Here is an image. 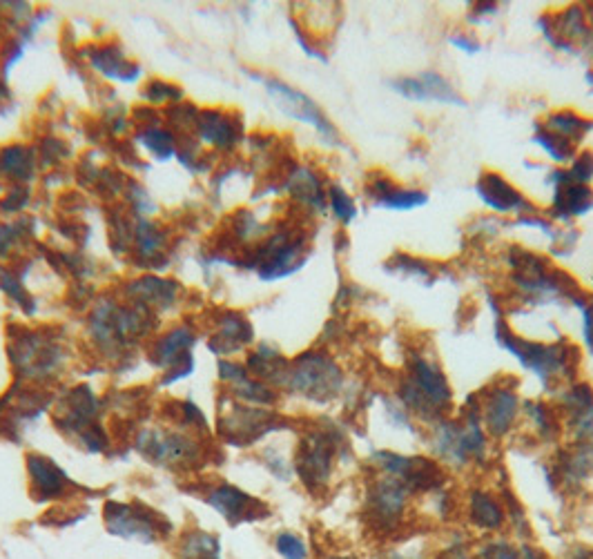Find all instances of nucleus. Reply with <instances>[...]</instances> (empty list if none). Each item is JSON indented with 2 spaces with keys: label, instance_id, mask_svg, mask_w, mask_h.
<instances>
[{
  "label": "nucleus",
  "instance_id": "nucleus-25",
  "mask_svg": "<svg viewBox=\"0 0 593 559\" xmlns=\"http://www.w3.org/2000/svg\"><path fill=\"white\" fill-rule=\"evenodd\" d=\"M368 192H371L375 205H382V208H393V210H411V208H417V205H424L426 201H429V196H426L424 192L404 190L397 183L388 181L382 174L375 176V183H371Z\"/></svg>",
  "mask_w": 593,
  "mask_h": 559
},
{
  "label": "nucleus",
  "instance_id": "nucleus-20",
  "mask_svg": "<svg viewBox=\"0 0 593 559\" xmlns=\"http://www.w3.org/2000/svg\"><path fill=\"white\" fill-rule=\"evenodd\" d=\"M556 214L562 219L580 217L593 208V192L569 172H556Z\"/></svg>",
  "mask_w": 593,
  "mask_h": 559
},
{
  "label": "nucleus",
  "instance_id": "nucleus-36",
  "mask_svg": "<svg viewBox=\"0 0 593 559\" xmlns=\"http://www.w3.org/2000/svg\"><path fill=\"white\" fill-rule=\"evenodd\" d=\"M330 208H333V212L337 214V219L344 223L353 221L357 217V208L353 199L342 188H337V185L330 188Z\"/></svg>",
  "mask_w": 593,
  "mask_h": 559
},
{
  "label": "nucleus",
  "instance_id": "nucleus-43",
  "mask_svg": "<svg viewBox=\"0 0 593 559\" xmlns=\"http://www.w3.org/2000/svg\"><path fill=\"white\" fill-rule=\"evenodd\" d=\"M330 559H353V557H330Z\"/></svg>",
  "mask_w": 593,
  "mask_h": 559
},
{
  "label": "nucleus",
  "instance_id": "nucleus-28",
  "mask_svg": "<svg viewBox=\"0 0 593 559\" xmlns=\"http://www.w3.org/2000/svg\"><path fill=\"white\" fill-rule=\"evenodd\" d=\"M199 134L208 145L226 150V147L235 145L239 130L235 123H232L230 116H223L221 112H206L199 119Z\"/></svg>",
  "mask_w": 593,
  "mask_h": 559
},
{
  "label": "nucleus",
  "instance_id": "nucleus-9",
  "mask_svg": "<svg viewBox=\"0 0 593 559\" xmlns=\"http://www.w3.org/2000/svg\"><path fill=\"white\" fill-rule=\"evenodd\" d=\"M12 361L14 370L23 377L45 379L63 366V348L41 332H23L16 343H12Z\"/></svg>",
  "mask_w": 593,
  "mask_h": 559
},
{
  "label": "nucleus",
  "instance_id": "nucleus-18",
  "mask_svg": "<svg viewBox=\"0 0 593 559\" xmlns=\"http://www.w3.org/2000/svg\"><path fill=\"white\" fill-rule=\"evenodd\" d=\"M395 90L402 92L408 98H417V101H440V103L464 105L460 94L453 90L451 83L435 72H424L420 76H411V78H404V81H397Z\"/></svg>",
  "mask_w": 593,
  "mask_h": 559
},
{
  "label": "nucleus",
  "instance_id": "nucleus-10",
  "mask_svg": "<svg viewBox=\"0 0 593 559\" xmlns=\"http://www.w3.org/2000/svg\"><path fill=\"white\" fill-rule=\"evenodd\" d=\"M264 85L270 94L272 101H275L281 110H284L288 116L293 119L313 125L315 130L324 136L328 143H337V130L330 121L326 119V114L319 110V107L310 101L306 94L297 92L295 87H290L281 81H275V78H264Z\"/></svg>",
  "mask_w": 593,
  "mask_h": 559
},
{
  "label": "nucleus",
  "instance_id": "nucleus-22",
  "mask_svg": "<svg viewBox=\"0 0 593 559\" xmlns=\"http://www.w3.org/2000/svg\"><path fill=\"white\" fill-rule=\"evenodd\" d=\"M478 192L482 196V201L498 212L531 210L529 201L498 174H484L478 183Z\"/></svg>",
  "mask_w": 593,
  "mask_h": 559
},
{
  "label": "nucleus",
  "instance_id": "nucleus-8",
  "mask_svg": "<svg viewBox=\"0 0 593 559\" xmlns=\"http://www.w3.org/2000/svg\"><path fill=\"white\" fill-rule=\"evenodd\" d=\"M105 528L116 537L130 542L154 544L168 531V524L143 504H108L103 511Z\"/></svg>",
  "mask_w": 593,
  "mask_h": 559
},
{
  "label": "nucleus",
  "instance_id": "nucleus-34",
  "mask_svg": "<svg viewBox=\"0 0 593 559\" xmlns=\"http://www.w3.org/2000/svg\"><path fill=\"white\" fill-rule=\"evenodd\" d=\"M275 551L281 559H308L306 539L290 531L275 537Z\"/></svg>",
  "mask_w": 593,
  "mask_h": 559
},
{
  "label": "nucleus",
  "instance_id": "nucleus-26",
  "mask_svg": "<svg viewBox=\"0 0 593 559\" xmlns=\"http://www.w3.org/2000/svg\"><path fill=\"white\" fill-rule=\"evenodd\" d=\"M130 294L139 301V306L143 303L145 308L168 310L179 297V286L168 279L145 277V279H136L132 283Z\"/></svg>",
  "mask_w": 593,
  "mask_h": 559
},
{
  "label": "nucleus",
  "instance_id": "nucleus-37",
  "mask_svg": "<svg viewBox=\"0 0 593 559\" xmlns=\"http://www.w3.org/2000/svg\"><path fill=\"white\" fill-rule=\"evenodd\" d=\"M475 559H522V555L518 548L509 542H504V539H491V542L482 544Z\"/></svg>",
  "mask_w": 593,
  "mask_h": 559
},
{
  "label": "nucleus",
  "instance_id": "nucleus-41",
  "mask_svg": "<svg viewBox=\"0 0 593 559\" xmlns=\"http://www.w3.org/2000/svg\"><path fill=\"white\" fill-rule=\"evenodd\" d=\"M444 559H471L469 553H466L464 546H453L449 548V553L444 555Z\"/></svg>",
  "mask_w": 593,
  "mask_h": 559
},
{
  "label": "nucleus",
  "instance_id": "nucleus-13",
  "mask_svg": "<svg viewBox=\"0 0 593 559\" xmlns=\"http://www.w3.org/2000/svg\"><path fill=\"white\" fill-rule=\"evenodd\" d=\"M206 502L232 526L259 522V519L268 517L266 504H261L259 499H255L248 493H243L241 488L230 486V484L212 486L208 497H206Z\"/></svg>",
  "mask_w": 593,
  "mask_h": 559
},
{
  "label": "nucleus",
  "instance_id": "nucleus-11",
  "mask_svg": "<svg viewBox=\"0 0 593 559\" xmlns=\"http://www.w3.org/2000/svg\"><path fill=\"white\" fill-rule=\"evenodd\" d=\"M593 127L591 121H585L576 112H556L549 116V121L542 125L536 141L547 150L553 159L565 161L573 154V147Z\"/></svg>",
  "mask_w": 593,
  "mask_h": 559
},
{
  "label": "nucleus",
  "instance_id": "nucleus-21",
  "mask_svg": "<svg viewBox=\"0 0 593 559\" xmlns=\"http://www.w3.org/2000/svg\"><path fill=\"white\" fill-rule=\"evenodd\" d=\"M29 477H32V486L41 499H58L67 493L70 488V479L58 468L52 459L43 455H29L27 457Z\"/></svg>",
  "mask_w": 593,
  "mask_h": 559
},
{
  "label": "nucleus",
  "instance_id": "nucleus-24",
  "mask_svg": "<svg viewBox=\"0 0 593 559\" xmlns=\"http://www.w3.org/2000/svg\"><path fill=\"white\" fill-rule=\"evenodd\" d=\"M469 519L471 526L480 528V531L495 533L507 522V511H504L498 497L486 493V490H473L469 495Z\"/></svg>",
  "mask_w": 593,
  "mask_h": 559
},
{
  "label": "nucleus",
  "instance_id": "nucleus-40",
  "mask_svg": "<svg viewBox=\"0 0 593 559\" xmlns=\"http://www.w3.org/2000/svg\"><path fill=\"white\" fill-rule=\"evenodd\" d=\"M520 555H522V559H547V555H544L542 551H538V548L529 546V544H524L520 548Z\"/></svg>",
  "mask_w": 593,
  "mask_h": 559
},
{
  "label": "nucleus",
  "instance_id": "nucleus-2",
  "mask_svg": "<svg viewBox=\"0 0 593 559\" xmlns=\"http://www.w3.org/2000/svg\"><path fill=\"white\" fill-rule=\"evenodd\" d=\"M466 408L469 413H464L458 421L442 419L433 424V453L455 468L484 462L486 457V430L480 417V399L471 397Z\"/></svg>",
  "mask_w": 593,
  "mask_h": 559
},
{
  "label": "nucleus",
  "instance_id": "nucleus-33",
  "mask_svg": "<svg viewBox=\"0 0 593 559\" xmlns=\"http://www.w3.org/2000/svg\"><path fill=\"white\" fill-rule=\"evenodd\" d=\"M29 154L25 147H7V150L0 154V172L12 176V179H25L29 174Z\"/></svg>",
  "mask_w": 593,
  "mask_h": 559
},
{
  "label": "nucleus",
  "instance_id": "nucleus-38",
  "mask_svg": "<svg viewBox=\"0 0 593 559\" xmlns=\"http://www.w3.org/2000/svg\"><path fill=\"white\" fill-rule=\"evenodd\" d=\"M573 179L580 181V183H587L591 176H593V154L585 152L582 156H578L576 163H573V170L569 172Z\"/></svg>",
  "mask_w": 593,
  "mask_h": 559
},
{
  "label": "nucleus",
  "instance_id": "nucleus-23",
  "mask_svg": "<svg viewBox=\"0 0 593 559\" xmlns=\"http://www.w3.org/2000/svg\"><path fill=\"white\" fill-rule=\"evenodd\" d=\"M252 341V328L250 323L243 319L237 312L223 315L219 321V328L215 337L210 339V350H215L217 355H230V352L243 350Z\"/></svg>",
  "mask_w": 593,
  "mask_h": 559
},
{
  "label": "nucleus",
  "instance_id": "nucleus-17",
  "mask_svg": "<svg viewBox=\"0 0 593 559\" xmlns=\"http://www.w3.org/2000/svg\"><path fill=\"white\" fill-rule=\"evenodd\" d=\"M304 263V239H293L288 234L272 237L261 252V279H279L288 277Z\"/></svg>",
  "mask_w": 593,
  "mask_h": 559
},
{
  "label": "nucleus",
  "instance_id": "nucleus-32",
  "mask_svg": "<svg viewBox=\"0 0 593 559\" xmlns=\"http://www.w3.org/2000/svg\"><path fill=\"white\" fill-rule=\"evenodd\" d=\"M139 141L148 147V152L159 156V159H168V156L177 154V145H174V139L168 130H159V127L141 130Z\"/></svg>",
  "mask_w": 593,
  "mask_h": 559
},
{
  "label": "nucleus",
  "instance_id": "nucleus-42",
  "mask_svg": "<svg viewBox=\"0 0 593 559\" xmlns=\"http://www.w3.org/2000/svg\"><path fill=\"white\" fill-rule=\"evenodd\" d=\"M382 559H402V557H397V555H391V557H382Z\"/></svg>",
  "mask_w": 593,
  "mask_h": 559
},
{
  "label": "nucleus",
  "instance_id": "nucleus-14",
  "mask_svg": "<svg viewBox=\"0 0 593 559\" xmlns=\"http://www.w3.org/2000/svg\"><path fill=\"white\" fill-rule=\"evenodd\" d=\"M520 415V397L509 386H493L480 399V417L484 430L495 439H502L511 433Z\"/></svg>",
  "mask_w": 593,
  "mask_h": 559
},
{
  "label": "nucleus",
  "instance_id": "nucleus-15",
  "mask_svg": "<svg viewBox=\"0 0 593 559\" xmlns=\"http://www.w3.org/2000/svg\"><path fill=\"white\" fill-rule=\"evenodd\" d=\"M277 428L281 424H277L275 415L255 406H235L228 417L221 419V433L235 446H248Z\"/></svg>",
  "mask_w": 593,
  "mask_h": 559
},
{
  "label": "nucleus",
  "instance_id": "nucleus-29",
  "mask_svg": "<svg viewBox=\"0 0 593 559\" xmlns=\"http://www.w3.org/2000/svg\"><path fill=\"white\" fill-rule=\"evenodd\" d=\"M288 192L293 194L297 201L308 205V208H313V210L326 208V196L322 190V183H319L317 176L306 168H299L293 176H290Z\"/></svg>",
  "mask_w": 593,
  "mask_h": 559
},
{
  "label": "nucleus",
  "instance_id": "nucleus-30",
  "mask_svg": "<svg viewBox=\"0 0 593 559\" xmlns=\"http://www.w3.org/2000/svg\"><path fill=\"white\" fill-rule=\"evenodd\" d=\"M96 70L101 74L114 78V81H134L139 76V67L125 61L121 52L116 47H105V49H96L92 61H90Z\"/></svg>",
  "mask_w": 593,
  "mask_h": 559
},
{
  "label": "nucleus",
  "instance_id": "nucleus-39",
  "mask_svg": "<svg viewBox=\"0 0 593 559\" xmlns=\"http://www.w3.org/2000/svg\"><path fill=\"white\" fill-rule=\"evenodd\" d=\"M585 310V341L587 346L593 350V303H587V306H582Z\"/></svg>",
  "mask_w": 593,
  "mask_h": 559
},
{
  "label": "nucleus",
  "instance_id": "nucleus-3",
  "mask_svg": "<svg viewBox=\"0 0 593 559\" xmlns=\"http://www.w3.org/2000/svg\"><path fill=\"white\" fill-rule=\"evenodd\" d=\"M498 341L502 348H507L511 355L520 359L524 368L536 372V375L549 386V381L573 379V372L578 368V350L571 343H533L511 335L507 326H498Z\"/></svg>",
  "mask_w": 593,
  "mask_h": 559
},
{
  "label": "nucleus",
  "instance_id": "nucleus-4",
  "mask_svg": "<svg viewBox=\"0 0 593 559\" xmlns=\"http://www.w3.org/2000/svg\"><path fill=\"white\" fill-rule=\"evenodd\" d=\"M284 386L315 404L333 401L344 388V375L324 352H306L288 364Z\"/></svg>",
  "mask_w": 593,
  "mask_h": 559
},
{
  "label": "nucleus",
  "instance_id": "nucleus-31",
  "mask_svg": "<svg viewBox=\"0 0 593 559\" xmlns=\"http://www.w3.org/2000/svg\"><path fill=\"white\" fill-rule=\"evenodd\" d=\"M177 559H221L219 539L203 531H190L181 537Z\"/></svg>",
  "mask_w": 593,
  "mask_h": 559
},
{
  "label": "nucleus",
  "instance_id": "nucleus-35",
  "mask_svg": "<svg viewBox=\"0 0 593 559\" xmlns=\"http://www.w3.org/2000/svg\"><path fill=\"white\" fill-rule=\"evenodd\" d=\"M524 410H527L529 419L536 424L538 433L544 437V439H553L558 433V417L551 415V410L544 406V404H524Z\"/></svg>",
  "mask_w": 593,
  "mask_h": 559
},
{
  "label": "nucleus",
  "instance_id": "nucleus-16",
  "mask_svg": "<svg viewBox=\"0 0 593 559\" xmlns=\"http://www.w3.org/2000/svg\"><path fill=\"white\" fill-rule=\"evenodd\" d=\"M139 450L159 466H181L197 457V444L183 433L148 430L139 437Z\"/></svg>",
  "mask_w": 593,
  "mask_h": 559
},
{
  "label": "nucleus",
  "instance_id": "nucleus-6",
  "mask_svg": "<svg viewBox=\"0 0 593 559\" xmlns=\"http://www.w3.org/2000/svg\"><path fill=\"white\" fill-rule=\"evenodd\" d=\"M339 439L328 430L306 433L299 444L295 470L308 490H322L328 486L335 468Z\"/></svg>",
  "mask_w": 593,
  "mask_h": 559
},
{
  "label": "nucleus",
  "instance_id": "nucleus-12",
  "mask_svg": "<svg viewBox=\"0 0 593 559\" xmlns=\"http://www.w3.org/2000/svg\"><path fill=\"white\" fill-rule=\"evenodd\" d=\"M194 341H197V337L192 335V330L181 326L170 330L168 335H163L154 343V361H157V366L168 370L163 377V384H174V381L188 377L194 370V361L190 355Z\"/></svg>",
  "mask_w": 593,
  "mask_h": 559
},
{
  "label": "nucleus",
  "instance_id": "nucleus-19",
  "mask_svg": "<svg viewBox=\"0 0 593 559\" xmlns=\"http://www.w3.org/2000/svg\"><path fill=\"white\" fill-rule=\"evenodd\" d=\"M567 421L578 441H593V390L587 384L571 386L562 395Z\"/></svg>",
  "mask_w": 593,
  "mask_h": 559
},
{
  "label": "nucleus",
  "instance_id": "nucleus-1",
  "mask_svg": "<svg viewBox=\"0 0 593 559\" xmlns=\"http://www.w3.org/2000/svg\"><path fill=\"white\" fill-rule=\"evenodd\" d=\"M400 404L408 415L437 424L449 413L453 390L435 361L415 355L408 364V375L400 386Z\"/></svg>",
  "mask_w": 593,
  "mask_h": 559
},
{
  "label": "nucleus",
  "instance_id": "nucleus-7",
  "mask_svg": "<svg viewBox=\"0 0 593 559\" xmlns=\"http://www.w3.org/2000/svg\"><path fill=\"white\" fill-rule=\"evenodd\" d=\"M413 493L408 486L395 477H379L368 488L366 495V519L377 533H393L404 522L408 497Z\"/></svg>",
  "mask_w": 593,
  "mask_h": 559
},
{
  "label": "nucleus",
  "instance_id": "nucleus-27",
  "mask_svg": "<svg viewBox=\"0 0 593 559\" xmlns=\"http://www.w3.org/2000/svg\"><path fill=\"white\" fill-rule=\"evenodd\" d=\"M556 473L569 484L593 477V441H578V446L560 459Z\"/></svg>",
  "mask_w": 593,
  "mask_h": 559
},
{
  "label": "nucleus",
  "instance_id": "nucleus-5",
  "mask_svg": "<svg viewBox=\"0 0 593 559\" xmlns=\"http://www.w3.org/2000/svg\"><path fill=\"white\" fill-rule=\"evenodd\" d=\"M152 321L143 308H119L114 303L96 308L90 317V337L105 352L130 346L150 330Z\"/></svg>",
  "mask_w": 593,
  "mask_h": 559
}]
</instances>
